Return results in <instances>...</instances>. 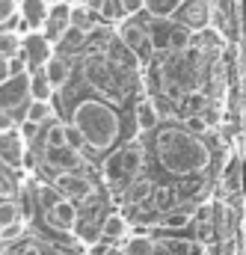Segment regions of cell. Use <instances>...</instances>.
<instances>
[{
    "label": "cell",
    "instance_id": "31",
    "mask_svg": "<svg viewBox=\"0 0 246 255\" xmlns=\"http://www.w3.org/2000/svg\"><path fill=\"white\" fill-rule=\"evenodd\" d=\"M202 223H214V205L202 202L193 214H190V226H202Z\"/></svg>",
    "mask_w": 246,
    "mask_h": 255
},
{
    "label": "cell",
    "instance_id": "25",
    "mask_svg": "<svg viewBox=\"0 0 246 255\" xmlns=\"http://www.w3.org/2000/svg\"><path fill=\"white\" fill-rule=\"evenodd\" d=\"M83 6H86L89 12H95L101 21H113V18L119 15V3H116V0H83Z\"/></svg>",
    "mask_w": 246,
    "mask_h": 255
},
{
    "label": "cell",
    "instance_id": "40",
    "mask_svg": "<svg viewBox=\"0 0 246 255\" xmlns=\"http://www.w3.org/2000/svg\"><path fill=\"white\" fill-rule=\"evenodd\" d=\"M3 80H9V63L0 57V83H3Z\"/></svg>",
    "mask_w": 246,
    "mask_h": 255
},
{
    "label": "cell",
    "instance_id": "10",
    "mask_svg": "<svg viewBox=\"0 0 246 255\" xmlns=\"http://www.w3.org/2000/svg\"><path fill=\"white\" fill-rule=\"evenodd\" d=\"M119 39H122L124 48L133 51L139 60H148V57H151V42H148L142 24H136V21H124L122 30H119Z\"/></svg>",
    "mask_w": 246,
    "mask_h": 255
},
{
    "label": "cell",
    "instance_id": "9",
    "mask_svg": "<svg viewBox=\"0 0 246 255\" xmlns=\"http://www.w3.org/2000/svg\"><path fill=\"white\" fill-rule=\"evenodd\" d=\"M24 154H27V142L21 139V133L15 128L0 133V160H3V166H9V169L24 166Z\"/></svg>",
    "mask_w": 246,
    "mask_h": 255
},
{
    "label": "cell",
    "instance_id": "38",
    "mask_svg": "<svg viewBox=\"0 0 246 255\" xmlns=\"http://www.w3.org/2000/svg\"><path fill=\"white\" fill-rule=\"evenodd\" d=\"M187 125H190V133H202V130L208 128V125H205V119H199V116H193Z\"/></svg>",
    "mask_w": 246,
    "mask_h": 255
},
{
    "label": "cell",
    "instance_id": "33",
    "mask_svg": "<svg viewBox=\"0 0 246 255\" xmlns=\"http://www.w3.org/2000/svg\"><path fill=\"white\" fill-rule=\"evenodd\" d=\"M83 39H86L83 33H77V30H71V27H68V30H65V36H62V39L57 42V45H62V48H68V51H77V48L83 45Z\"/></svg>",
    "mask_w": 246,
    "mask_h": 255
},
{
    "label": "cell",
    "instance_id": "21",
    "mask_svg": "<svg viewBox=\"0 0 246 255\" xmlns=\"http://www.w3.org/2000/svg\"><path fill=\"white\" fill-rule=\"evenodd\" d=\"M157 229H163V232H181L190 226V211H181V208H175V211H166V214H160L157 217V223H154Z\"/></svg>",
    "mask_w": 246,
    "mask_h": 255
},
{
    "label": "cell",
    "instance_id": "35",
    "mask_svg": "<svg viewBox=\"0 0 246 255\" xmlns=\"http://www.w3.org/2000/svg\"><path fill=\"white\" fill-rule=\"evenodd\" d=\"M15 9H18V3H15V0H0V27L15 15Z\"/></svg>",
    "mask_w": 246,
    "mask_h": 255
},
{
    "label": "cell",
    "instance_id": "39",
    "mask_svg": "<svg viewBox=\"0 0 246 255\" xmlns=\"http://www.w3.org/2000/svg\"><path fill=\"white\" fill-rule=\"evenodd\" d=\"M154 255H175V250H172V244H160L157 241V253Z\"/></svg>",
    "mask_w": 246,
    "mask_h": 255
},
{
    "label": "cell",
    "instance_id": "5",
    "mask_svg": "<svg viewBox=\"0 0 246 255\" xmlns=\"http://www.w3.org/2000/svg\"><path fill=\"white\" fill-rule=\"evenodd\" d=\"M86 77H89V83H92L98 92H104L107 98H124L122 86H119V65H110L107 60L92 57V60L86 63Z\"/></svg>",
    "mask_w": 246,
    "mask_h": 255
},
{
    "label": "cell",
    "instance_id": "32",
    "mask_svg": "<svg viewBox=\"0 0 246 255\" xmlns=\"http://www.w3.org/2000/svg\"><path fill=\"white\" fill-rule=\"evenodd\" d=\"M223 187L229 193H238L241 190V169H238V163L232 160V166L226 169V175H223Z\"/></svg>",
    "mask_w": 246,
    "mask_h": 255
},
{
    "label": "cell",
    "instance_id": "24",
    "mask_svg": "<svg viewBox=\"0 0 246 255\" xmlns=\"http://www.w3.org/2000/svg\"><path fill=\"white\" fill-rule=\"evenodd\" d=\"M24 119L36 122V125L54 122V104H51V101H30V107H27V116H24Z\"/></svg>",
    "mask_w": 246,
    "mask_h": 255
},
{
    "label": "cell",
    "instance_id": "27",
    "mask_svg": "<svg viewBox=\"0 0 246 255\" xmlns=\"http://www.w3.org/2000/svg\"><path fill=\"white\" fill-rule=\"evenodd\" d=\"M18 220H21V208H18V202H15L12 196L0 199V232H3L6 226L18 223Z\"/></svg>",
    "mask_w": 246,
    "mask_h": 255
},
{
    "label": "cell",
    "instance_id": "17",
    "mask_svg": "<svg viewBox=\"0 0 246 255\" xmlns=\"http://www.w3.org/2000/svg\"><path fill=\"white\" fill-rule=\"evenodd\" d=\"M98 24H101V18H98L95 12H89L83 3H80V6H68V27H71V30L89 36L92 30H98Z\"/></svg>",
    "mask_w": 246,
    "mask_h": 255
},
{
    "label": "cell",
    "instance_id": "13",
    "mask_svg": "<svg viewBox=\"0 0 246 255\" xmlns=\"http://www.w3.org/2000/svg\"><path fill=\"white\" fill-rule=\"evenodd\" d=\"M42 77L48 80L51 89H62V86L68 83V77H71L68 60H65V57H57V54H51V57L45 60V65H42Z\"/></svg>",
    "mask_w": 246,
    "mask_h": 255
},
{
    "label": "cell",
    "instance_id": "30",
    "mask_svg": "<svg viewBox=\"0 0 246 255\" xmlns=\"http://www.w3.org/2000/svg\"><path fill=\"white\" fill-rule=\"evenodd\" d=\"M18 45H21V36H18V33H12V30H3V33H0V57H3V60L15 57V54H18Z\"/></svg>",
    "mask_w": 246,
    "mask_h": 255
},
{
    "label": "cell",
    "instance_id": "43",
    "mask_svg": "<svg viewBox=\"0 0 246 255\" xmlns=\"http://www.w3.org/2000/svg\"><path fill=\"white\" fill-rule=\"evenodd\" d=\"M54 255H62V253H54Z\"/></svg>",
    "mask_w": 246,
    "mask_h": 255
},
{
    "label": "cell",
    "instance_id": "20",
    "mask_svg": "<svg viewBox=\"0 0 246 255\" xmlns=\"http://www.w3.org/2000/svg\"><path fill=\"white\" fill-rule=\"evenodd\" d=\"M178 202H181V196H178L175 187H154V190H151V205H154V211H157V214L175 211V208H178Z\"/></svg>",
    "mask_w": 246,
    "mask_h": 255
},
{
    "label": "cell",
    "instance_id": "29",
    "mask_svg": "<svg viewBox=\"0 0 246 255\" xmlns=\"http://www.w3.org/2000/svg\"><path fill=\"white\" fill-rule=\"evenodd\" d=\"M45 145H48V151L68 148V142H65V125H60V122H51L48 133H45Z\"/></svg>",
    "mask_w": 246,
    "mask_h": 255
},
{
    "label": "cell",
    "instance_id": "42",
    "mask_svg": "<svg viewBox=\"0 0 246 255\" xmlns=\"http://www.w3.org/2000/svg\"><path fill=\"white\" fill-rule=\"evenodd\" d=\"M45 3H51V6H54V3H62V0H45Z\"/></svg>",
    "mask_w": 246,
    "mask_h": 255
},
{
    "label": "cell",
    "instance_id": "22",
    "mask_svg": "<svg viewBox=\"0 0 246 255\" xmlns=\"http://www.w3.org/2000/svg\"><path fill=\"white\" fill-rule=\"evenodd\" d=\"M193 42V33L181 27V24H172L169 27V36H166V51H172V54H181L187 51V45Z\"/></svg>",
    "mask_w": 246,
    "mask_h": 255
},
{
    "label": "cell",
    "instance_id": "11",
    "mask_svg": "<svg viewBox=\"0 0 246 255\" xmlns=\"http://www.w3.org/2000/svg\"><path fill=\"white\" fill-rule=\"evenodd\" d=\"M65 30H68V6H65V3H54V6L48 9V15H45L42 36H45L51 45H57L62 36H65Z\"/></svg>",
    "mask_w": 246,
    "mask_h": 255
},
{
    "label": "cell",
    "instance_id": "3",
    "mask_svg": "<svg viewBox=\"0 0 246 255\" xmlns=\"http://www.w3.org/2000/svg\"><path fill=\"white\" fill-rule=\"evenodd\" d=\"M142 166H145V151L139 145H127L104 163V184L113 187V193L119 196V190H124L133 178L142 175Z\"/></svg>",
    "mask_w": 246,
    "mask_h": 255
},
{
    "label": "cell",
    "instance_id": "36",
    "mask_svg": "<svg viewBox=\"0 0 246 255\" xmlns=\"http://www.w3.org/2000/svg\"><path fill=\"white\" fill-rule=\"evenodd\" d=\"M119 3V9H122L124 15H136V12H142V0H116Z\"/></svg>",
    "mask_w": 246,
    "mask_h": 255
},
{
    "label": "cell",
    "instance_id": "19",
    "mask_svg": "<svg viewBox=\"0 0 246 255\" xmlns=\"http://www.w3.org/2000/svg\"><path fill=\"white\" fill-rule=\"evenodd\" d=\"M133 116H136V125H139V130H154V128H157V122H160V113H157L154 101H148V98L136 101Z\"/></svg>",
    "mask_w": 246,
    "mask_h": 255
},
{
    "label": "cell",
    "instance_id": "7",
    "mask_svg": "<svg viewBox=\"0 0 246 255\" xmlns=\"http://www.w3.org/2000/svg\"><path fill=\"white\" fill-rule=\"evenodd\" d=\"M27 95H30V71L3 80V83H0V113L18 110V107L27 101Z\"/></svg>",
    "mask_w": 246,
    "mask_h": 255
},
{
    "label": "cell",
    "instance_id": "12",
    "mask_svg": "<svg viewBox=\"0 0 246 255\" xmlns=\"http://www.w3.org/2000/svg\"><path fill=\"white\" fill-rule=\"evenodd\" d=\"M127 229H130L127 217L119 214V211H110V214L101 220V226H98V241H104V244H119V241L127 238Z\"/></svg>",
    "mask_w": 246,
    "mask_h": 255
},
{
    "label": "cell",
    "instance_id": "15",
    "mask_svg": "<svg viewBox=\"0 0 246 255\" xmlns=\"http://www.w3.org/2000/svg\"><path fill=\"white\" fill-rule=\"evenodd\" d=\"M45 15H48V3L45 0H21V27L27 33L42 30Z\"/></svg>",
    "mask_w": 246,
    "mask_h": 255
},
{
    "label": "cell",
    "instance_id": "37",
    "mask_svg": "<svg viewBox=\"0 0 246 255\" xmlns=\"http://www.w3.org/2000/svg\"><path fill=\"white\" fill-rule=\"evenodd\" d=\"M15 128V119L9 116V113H0V133H6V130H12Z\"/></svg>",
    "mask_w": 246,
    "mask_h": 255
},
{
    "label": "cell",
    "instance_id": "6",
    "mask_svg": "<svg viewBox=\"0 0 246 255\" xmlns=\"http://www.w3.org/2000/svg\"><path fill=\"white\" fill-rule=\"evenodd\" d=\"M45 211V220H48V226L54 229V232H74V226L80 223V208L74 205V202H68V199H62L57 196L48 208H42Z\"/></svg>",
    "mask_w": 246,
    "mask_h": 255
},
{
    "label": "cell",
    "instance_id": "16",
    "mask_svg": "<svg viewBox=\"0 0 246 255\" xmlns=\"http://www.w3.org/2000/svg\"><path fill=\"white\" fill-rule=\"evenodd\" d=\"M181 6H184V9H181V27H187L190 33L202 30V27L211 21L208 3H205V0H187V3H181Z\"/></svg>",
    "mask_w": 246,
    "mask_h": 255
},
{
    "label": "cell",
    "instance_id": "2",
    "mask_svg": "<svg viewBox=\"0 0 246 255\" xmlns=\"http://www.w3.org/2000/svg\"><path fill=\"white\" fill-rule=\"evenodd\" d=\"M71 128L80 133L86 148L107 151L119 139L122 122H119V116L110 104H104L98 98H83L71 113Z\"/></svg>",
    "mask_w": 246,
    "mask_h": 255
},
{
    "label": "cell",
    "instance_id": "18",
    "mask_svg": "<svg viewBox=\"0 0 246 255\" xmlns=\"http://www.w3.org/2000/svg\"><path fill=\"white\" fill-rule=\"evenodd\" d=\"M154 253H157V241L151 235H130V238H124L122 250H119V255H154Z\"/></svg>",
    "mask_w": 246,
    "mask_h": 255
},
{
    "label": "cell",
    "instance_id": "23",
    "mask_svg": "<svg viewBox=\"0 0 246 255\" xmlns=\"http://www.w3.org/2000/svg\"><path fill=\"white\" fill-rule=\"evenodd\" d=\"M184 0H142V9H148L151 18H169L181 9Z\"/></svg>",
    "mask_w": 246,
    "mask_h": 255
},
{
    "label": "cell",
    "instance_id": "26",
    "mask_svg": "<svg viewBox=\"0 0 246 255\" xmlns=\"http://www.w3.org/2000/svg\"><path fill=\"white\" fill-rule=\"evenodd\" d=\"M3 255H54V253L39 241H15Z\"/></svg>",
    "mask_w": 246,
    "mask_h": 255
},
{
    "label": "cell",
    "instance_id": "8",
    "mask_svg": "<svg viewBox=\"0 0 246 255\" xmlns=\"http://www.w3.org/2000/svg\"><path fill=\"white\" fill-rule=\"evenodd\" d=\"M18 57L24 60L27 71H30V68H42L45 60L51 57V42H48L42 33H27V39L18 45Z\"/></svg>",
    "mask_w": 246,
    "mask_h": 255
},
{
    "label": "cell",
    "instance_id": "4",
    "mask_svg": "<svg viewBox=\"0 0 246 255\" xmlns=\"http://www.w3.org/2000/svg\"><path fill=\"white\" fill-rule=\"evenodd\" d=\"M51 187L57 190V196L68 199V202H74L77 208L86 205V202H92L95 193H98V187H95L86 175H80V172H57Z\"/></svg>",
    "mask_w": 246,
    "mask_h": 255
},
{
    "label": "cell",
    "instance_id": "41",
    "mask_svg": "<svg viewBox=\"0 0 246 255\" xmlns=\"http://www.w3.org/2000/svg\"><path fill=\"white\" fill-rule=\"evenodd\" d=\"M0 199H6V184L0 181Z\"/></svg>",
    "mask_w": 246,
    "mask_h": 255
},
{
    "label": "cell",
    "instance_id": "14",
    "mask_svg": "<svg viewBox=\"0 0 246 255\" xmlns=\"http://www.w3.org/2000/svg\"><path fill=\"white\" fill-rule=\"evenodd\" d=\"M151 190H154V181H151L148 175H139V178H133V181L122 190V202L127 208H142V205L151 199Z\"/></svg>",
    "mask_w": 246,
    "mask_h": 255
},
{
    "label": "cell",
    "instance_id": "34",
    "mask_svg": "<svg viewBox=\"0 0 246 255\" xmlns=\"http://www.w3.org/2000/svg\"><path fill=\"white\" fill-rule=\"evenodd\" d=\"M18 133H21V139H24V142H30V139H36V136L42 133V125H36V122L24 119V122H21V128H18Z\"/></svg>",
    "mask_w": 246,
    "mask_h": 255
},
{
    "label": "cell",
    "instance_id": "1",
    "mask_svg": "<svg viewBox=\"0 0 246 255\" xmlns=\"http://www.w3.org/2000/svg\"><path fill=\"white\" fill-rule=\"evenodd\" d=\"M154 151H157L160 166L169 175H175V178L199 175L211 163V148L196 133H190L184 128H166V130H160V136L154 142Z\"/></svg>",
    "mask_w": 246,
    "mask_h": 255
},
{
    "label": "cell",
    "instance_id": "28",
    "mask_svg": "<svg viewBox=\"0 0 246 255\" xmlns=\"http://www.w3.org/2000/svg\"><path fill=\"white\" fill-rule=\"evenodd\" d=\"M51 95H54V89L48 86V80L42 77V71L39 74L30 71V98L33 101H51Z\"/></svg>",
    "mask_w": 246,
    "mask_h": 255
}]
</instances>
